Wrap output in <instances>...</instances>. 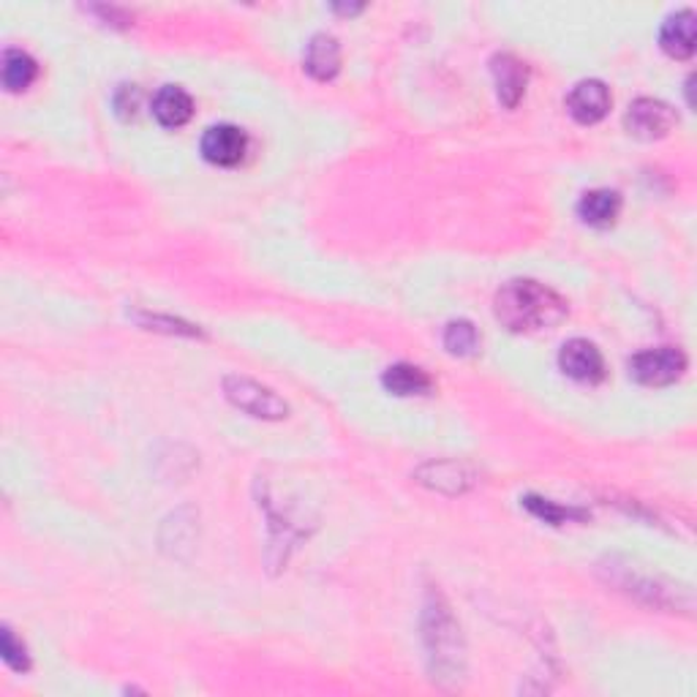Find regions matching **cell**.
Listing matches in <instances>:
<instances>
[{"label":"cell","instance_id":"6da1fadb","mask_svg":"<svg viewBox=\"0 0 697 697\" xmlns=\"http://www.w3.org/2000/svg\"><path fill=\"white\" fill-rule=\"evenodd\" d=\"M496 319L512 333L550 329L567 316V302L539 281H510L496 295Z\"/></svg>","mask_w":697,"mask_h":697},{"label":"cell","instance_id":"7a4b0ae2","mask_svg":"<svg viewBox=\"0 0 697 697\" xmlns=\"http://www.w3.org/2000/svg\"><path fill=\"white\" fill-rule=\"evenodd\" d=\"M224 396L229 398L232 407L259 420H284L289 414L286 401H281L273 390L262 387L259 382L246 379V376H226Z\"/></svg>","mask_w":697,"mask_h":697},{"label":"cell","instance_id":"3957f363","mask_svg":"<svg viewBox=\"0 0 697 697\" xmlns=\"http://www.w3.org/2000/svg\"><path fill=\"white\" fill-rule=\"evenodd\" d=\"M686 369V358L673 349V346H659V349H648V352L635 354L630 360V376L646 387H664L681 379Z\"/></svg>","mask_w":697,"mask_h":697},{"label":"cell","instance_id":"277c9868","mask_svg":"<svg viewBox=\"0 0 697 697\" xmlns=\"http://www.w3.org/2000/svg\"><path fill=\"white\" fill-rule=\"evenodd\" d=\"M675 110L659 99H637L635 104L626 110L624 126L630 137L643 139V142H654V139L668 137L670 128L675 126Z\"/></svg>","mask_w":697,"mask_h":697},{"label":"cell","instance_id":"5b68a950","mask_svg":"<svg viewBox=\"0 0 697 697\" xmlns=\"http://www.w3.org/2000/svg\"><path fill=\"white\" fill-rule=\"evenodd\" d=\"M559 365L570 379L594 385L605 376V360L597 346L586 338H572L561 346Z\"/></svg>","mask_w":697,"mask_h":697},{"label":"cell","instance_id":"8992f818","mask_svg":"<svg viewBox=\"0 0 697 697\" xmlns=\"http://www.w3.org/2000/svg\"><path fill=\"white\" fill-rule=\"evenodd\" d=\"M248 137L232 123L210 126L202 137V155L215 166H237L246 159Z\"/></svg>","mask_w":697,"mask_h":697},{"label":"cell","instance_id":"52a82bcc","mask_svg":"<svg viewBox=\"0 0 697 697\" xmlns=\"http://www.w3.org/2000/svg\"><path fill=\"white\" fill-rule=\"evenodd\" d=\"M610 110V90L599 79H583L567 96V112L583 126L599 123Z\"/></svg>","mask_w":697,"mask_h":697},{"label":"cell","instance_id":"ba28073f","mask_svg":"<svg viewBox=\"0 0 697 697\" xmlns=\"http://www.w3.org/2000/svg\"><path fill=\"white\" fill-rule=\"evenodd\" d=\"M695 41H697V20L692 9H681V12L670 14L664 20L662 30H659V45L675 61H686L695 55Z\"/></svg>","mask_w":697,"mask_h":697},{"label":"cell","instance_id":"9c48e42d","mask_svg":"<svg viewBox=\"0 0 697 697\" xmlns=\"http://www.w3.org/2000/svg\"><path fill=\"white\" fill-rule=\"evenodd\" d=\"M490 72H494L499 101L507 110H515L518 101L526 94V63H521L515 55H510V52H499V55H494V61H490Z\"/></svg>","mask_w":697,"mask_h":697},{"label":"cell","instance_id":"30bf717a","mask_svg":"<svg viewBox=\"0 0 697 697\" xmlns=\"http://www.w3.org/2000/svg\"><path fill=\"white\" fill-rule=\"evenodd\" d=\"M302 63H306V72L311 74L319 83H327L335 74L340 72V45L335 36L316 34L306 47V55H302Z\"/></svg>","mask_w":697,"mask_h":697},{"label":"cell","instance_id":"8fae6325","mask_svg":"<svg viewBox=\"0 0 697 697\" xmlns=\"http://www.w3.org/2000/svg\"><path fill=\"white\" fill-rule=\"evenodd\" d=\"M153 115L164 128H181L191 121L194 101L177 85H164L153 99Z\"/></svg>","mask_w":697,"mask_h":697},{"label":"cell","instance_id":"7c38bea8","mask_svg":"<svg viewBox=\"0 0 697 697\" xmlns=\"http://www.w3.org/2000/svg\"><path fill=\"white\" fill-rule=\"evenodd\" d=\"M577 213L586 224L592 226H610L621 213V197L610 188H594V191L583 194Z\"/></svg>","mask_w":697,"mask_h":697},{"label":"cell","instance_id":"4fadbf2b","mask_svg":"<svg viewBox=\"0 0 697 697\" xmlns=\"http://www.w3.org/2000/svg\"><path fill=\"white\" fill-rule=\"evenodd\" d=\"M382 385H385L393 396H401V398L425 396V393L431 390V376L425 374L423 369H418V365L398 363V365H390V369L385 371V376H382Z\"/></svg>","mask_w":697,"mask_h":697},{"label":"cell","instance_id":"5bb4252c","mask_svg":"<svg viewBox=\"0 0 697 697\" xmlns=\"http://www.w3.org/2000/svg\"><path fill=\"white\" fill-rule=\"evenodd\" d=\"M36 74H39V66H36L34 58L23 50H9L3 55V85L12 94H20V90H28L34 85Z\"/></svg>","mask_w":697,"mask_h":697},{"label":"cell","instance_id":"9a60e30c","mask_svg":"<svg viewBox=\"0 0 697 697\" xmlns=\"http://www.w3.org/2000/svg\"><path fill=\"white\" fill-rule=\"evenodd\" d=\"M445 346H447V352L456 354V358H469V354L477 352L480 335H477V329H474V324L463 322V319L461 322L447 324Z\"/></svg>","mask_w":697,"mask_h":697},{"label":"cell","instance_id":"2e32d148","mask_svg":"<svg viewBox=\"0 0 697 697\" xmlns=\"http://www.w3.org/2000/svg\"><path fill=\"white\" fill-rule=\"evenodd\" d=\"M523 505H526L528 512H534L537 518H543L545 523H553V526H561V523L570 521V518H583V512L570 510V507H559L548 499H537V496H526V499H523Z\"/></svg>","mask_w":697,"mask_h":697},{"label":"cell","instance_id":"e0dca14e","mask_svg":"<svg viewBox=\"0 0 697 697\" xmlns=\"http://www.w3.org/2000/svg\"><path fill=\"white\" fill-rule=\"evenodd\" d=\"M0 648H3V659H7L9 668L14 670L30 668L28 651H25L23 643H17V637H14L12 630H3V635H0Z\"/></svg>","mask_w":697,"mask_h":697},{"label":"cell","instance_id":"ac0fdd59","mask_svg":"<svg viewBox=\"0 0 697 697\" xmlns=\"http://www.w3.org/2000/svg\"><path fill=\"white\" fill-rule=\"evenodd\" d=\"M115 107H117V112H121L123 121H132V117H137V110H139V88L137 85H123L121 94H117V99H115Z\"/></svg>","mask_w":697,"mask_h":697}]
</instances>
